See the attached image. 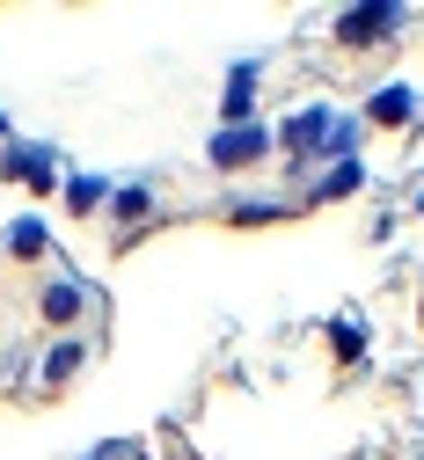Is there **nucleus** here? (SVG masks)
Listing matches in <instances>:
<instances>
[{"mask_svg":"<svg viewBox=\"0 0 424 460\" xmlns=\"http://www.w3.org/2000/svg\"><path fill=\"white\" fill-rule=\"evenodd\" d=\"M402 0H366V8H344L337 15V44H351V51H381V44H395L402 37Z\"/></svg>","mask_w":424,"mask_h":460,"instance_id":"f257e3e1","label":"nucleus"},{"mask_svg":"<svg viewBox=\"0 0 424 460\" xmlns=\"http://www.w3.org/2000/svg\"><path fill=\"white\" fill-rule=\"evenodd\" d=\"M271 146H278V132H264V125H220L212 146H205V161L220 168V176H241V168H257Z\"/></svg>","mask_w":424,"mask_h":460,"instance_id":"f03ea898","label":"nucleus"},{"mask_svg":"<svg viewBox=\"0 0 424 460\" xmlns=\"http://www.w3.org/2000/svg\"><path fill=\"white\" fill-rule=\"evenodd\" d=\"M0 176H15V183H30V190H59V176H67V154L44 146V139L8 146V154H0Z\"/></svg>","mask_w":424,"mask_h":460,"instance_id":"7ed1b4c3","label":"nucleus"},{"mask_svg":"<svg viewBox=\"0 0 424 460\" xmlns=\"http://www.w3.org/2000/svg\"><path fill=\"white\" fill-rule=\"evenodd\" d=\"M329 118H337L329 102H308V110H293V118H285V132H278V146L293 154V168H308V161H322V139H329Z\"/></svg>","mask_w":424,"mask_h":460,"instance_id":"20e7f679","label":"nucleus"},{"mask_svg":"<svg viewBox=\"0 0 424 460\" xmlns=\"http://www.w3.org/2000/svg\"><path fill=\"white\" fill-rule=\"evenodd\" d=\"M37 314H44L59 336H67V322H81V314H88V285H81V278H67V270H59V278H44Z\"/></svg>","mask_w":424,"mask_h":460,"instance_id":"39448f33","label":"nucleus"},{"mask_svg":"<svg viewBox=\"0 0 424 460\" xmlns=\"http://www.w3.org/2000/svg\"><path fill=\"white\" fill-rule=\"evenodd\" d=\"M257 81H264L257 59H241V66L227 74V88H220V125H257Z\"/></svg>","mask_w":424,"mask_h":460,"instance_id":"423d86ee","label":"nucleus"},{"mask_svg":"<svg viewBox=\"0 0 424 460\" xmlns=\"http://www.w3.org/2000/svg\"><path fill=\"white\" fill-rule=\"evenodd\" d=\"M417 81H381L374 95H366V125H417Z\"/></svg>","mask_w":424,"mask_h":460,"instance_id":"0eeeda50","label":"nucleus"},{"mask_svg":"<svg viewBox=\"0 0 424 460\" xmlns=\"http://www.w3.org/2000/svg\"><path fill=\"white\" fill-rule=\"evenodd\" d=\"M154 212H161L154 183H117V190H110V219H117V226H147Z\"/></svg>","mask_w":424,"mask_h":460,"instance_id":"6e6552de","label":"nucleus"},{"mask_svg":"<svg viewBox=\"0 0 424 460\" xmlns=\"http://www.w3.org/2000/svg\"><path fill=\"white\" fill-rule=\"evenodd\" d=\"M351 190H366V161H329V176L308 183V205H337V198H351Z\"/></svg>","mask_w":424,"mask_h":460,"instance_id":"1a4fd4ad","label":"nucleus"},{"mask_svg":"<svg viewBox=\"0 0 424 460\" xmlns=\"http://www.w3.org/2000/svg\"><path fill=\"white\" fill-rule=\"evenodd\" d=\"M329 351H337V358H366V351H374V329H366V314H358V307L329 322Z\"/></svg>","mask_w":424,"mask_h":460,"instance_id":"9d476101","label":"nucleus"},{"mask_svg":"<svg viewBox=\"0 0 424 460\" xmlns=\"http://www.w3.org/2000/svg\"><path fill=\"white\" fill-rule=\"evenodd\" d=\"M358 139H366V118L337 110V118H329V139H322V161H358Z\"/></svg>","mask_w":424,"mask_h":460,"instance_id":"9b49d317","label":"nucleus"},{"mask_svg":"<svg viewBox=\"0 0 424 460\" xmlns=\"http://www.w3.org/2000/svg\"><path fill=\"white\" fill-rule=\"evenodd\" d=\"M81 358H88V351H81V336H59L51 351H44V366H37V380H44V387L74 380V373H81Z\"/></svg>","mask_w":424,"mask_h":460,"instance_id":"f8f14e48","label":"nucleus"},{"mask_svg":"<svg viewBox=\"0 0 424 460\" xmlns=\"http://www.w3.org/2000/svg\"><path fill=\"white\" fill-rule=\"evenodd\" d=\"M110 190H117L110 176H74V183H67V212H74V219H95V212L110 205Z\"/></svg>","mask_w":424,"mask_h":460,"instance_id":"ddd939ff","label":"nucleus"},{"mask_svg":"<svg viewBox=\"0 0 424 460\" xmlns=\"http://www.w3.org/2000/svg\"><path fill=\"white\" fill-rule=\"evenodd\" d=\"M227 219H234V226H271V219H293V205H285V198H234Z\"/></svg>","mask_w":424,"mask_h":460,"instance_id":"4468645a","label":"nucleus"},{"mask_svg":"<svg viewBox=\"0 0 424 460\" xmlns=\"http://www.w3.org/2000/svg\"><path fill=\"white\" fill-rule=\"evenodd\" d=\"M44 242H51V226L30 212V219H15L8 226V256H44Z\"/></svg>","mask_w":424,"mask_h":460,"instance_id":"2eb2a0df","label":"nucleus"},{"mask_svg":"<svg viewBox=\"0 0 424 460\" xmlns=\"http://www.w3.org/2000/svg\"><path fill=\"white\" fill-rule=\"evenodd\" d=\"M88 460H132V446H117V438H110V446H95Z\"/></svg>","mask_w":424,"mask_h":460,"instance_id":"dca6fc26","label":"nucleus"},{"mask_svg":"<svg viewBox=\"0 0 424 460\" xmlns=\"http://www.w3.org/2000/svg\"><path fill=\"white\" fill-rule=\"evenodd\" d=\"M0 146H8V110H0Z\"/></svg>","mask_w":424,"mask_h":460,"instance_id":"f3484780","label":"nucleus"},{"mask_svg":"<svg viewBox=\"0 0 424 460\" xmlns=\"http://www.w3.org/2000/svg\"><path fill=\"white\" fill-rule=\"evenodd\" d=\"M132 460H147V453H140V446H132Z\"/></svg>","mask_w":424,"mask_h":460,"instance_id":"a211bd4d","label":"nucleus"}]
</instances>
